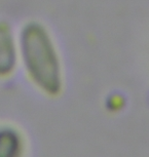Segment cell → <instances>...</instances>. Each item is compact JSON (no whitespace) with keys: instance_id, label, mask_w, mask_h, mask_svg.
Listing matches in <instances>:
<instances>
[{"instance_id":"obj_1","label":"cell","mask_w":149,"mask_h":157,"mask_svg":"<svg viewBox=\"0 0 149 157\" xmlns=\"http://www.w3.org/2000/svg\"><path fill=\"white\" fill-rule=\"evenodd\" d=\"M20 63L35 87L46 96H57L62 88L61 63L46 28L31 22L23 27L18 38Z\"/></svg>"},{"instance_id":"obj_2","label":"cell","mask_w":149,"mask_h":157,"mask_svg":"<svg viewBox=\"0 0 149 157\" xmlns=\"http://www.w3.org/2000/svg\"><path fill=\"white\" fill-rule=\"evenodd\" d=\"M20 64L19 41L7 23L0 22V79L10 77Z\"/></svg>"},{"instance_id":"obj_3","label":"cell","mask_w":149,"mask_h":157,"mask_svg":"<svg viewBox=\"0 0 149 157\" xmlns=\"http://www.w3.org/2000/svg\"><path fill=\"white\" fill-rule=\"evenodd\" d=\"M23 151V140L17 130L10 127L0 128V157L19 156Z\"/></svg>"}]
</instances>
